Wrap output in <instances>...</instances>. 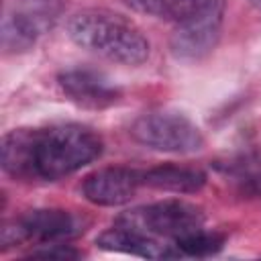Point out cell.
<instances>
[{"mask_svg":"<svg viewBox=\"0 0 261 261\" xmlns=\"http://www.w3.org/2000/svg\"><path fill=\"white\" fill-rule=\"evenodd\" d=\"M137 143L163 153H196L204 147L200 128L184 114L171 110H153L141 114L130 124Z\"/></svg>","mask_w":261,"mask_h":261,"instance_id":"277c9868","label":"cell"},{"mask_svg":"<svg viewBox=\"0 0 261 261\" xmlns=\"http://www.w3.org/2000/svg\"><path fill=\"white\" fill-rule=\"evenodd\" d=\"M224 14V0H212L202 12L177 24L171 35L169 47L177 59L196 61L206 57L220 39Z\"/></svg>","mask_w":261,"mask_h":261,"instance_id":"8992f818","label":"cell"},{"mask_svg":"<svg viewBox=\"0 0 261 261\" xmlns=\"http://www.w3.org/2000/svg\"><path fill=\"white\" fill-rule=\"evenodd\" d=\"M45 249L33 251L31 257H43V259H75L82 253L75 251L73 247L65 245V243H55V245H43Z\"/></svg>","mask_w":261,"mask_h":261,"instance_id":"2e32d148","label":"cell"},{"mask_svg":"<svg viewBox=\"0 0 261 261\" xmlns=\"http://www.w3.org/2000/svg\"><path fill=\"white\" fill-rule=\"evenodd\" d=\"M222 245H224V234H220L216 230H204V226L173 239V247L179 253V257L181 255H186V257H208V255L218 253L222 249Z\"/></svg>","mask_w":261,"mask_h":261,"instance_id":"5bb4252c","label":"cell"},{"mask_svg":"<svg viewBox=\"0 0 261 261\" xmlns=\"http://www.w3.org/2000/svg\"><path fill=\"white\" fill-rule=\"evenodd\" d=\"M22 2H24V10H22V12L35 16V18L41 20L45 27H47L49 18L55 14L57 4H59V0H22Z\"/></svg>","mask_w":261,"mask_h":261,"instance_id":"9a60e30c","label":"cell"},{"mask_svg":"<svg viewBox=\"0 0 261 261\" xmlns=\"http://www.w3.org/2000/svg\"><path fill=\"white\" fill-rule=\"evenodd\" d=\"M116 224L137 228L151 237L177 239L204 226V212L200 206L184 200H163L133 208L116 218Z\"/></svg>","mask_w":261,"mask_h":261,"instance_id":"5b68a950","label":"cell"},{"mask_svg":"<svg viewBox=\"0 0 261 261\" xmlns=\"http://www.w3.org/2000/svg\"><path fill=\"white\" fill-rule=\"evenodd\" d=\"M61 92L80 108L102 110L118 102L120 90L100 71L88 67L65 69L57 75Z\"/></svg>","mask_w":261,"mask_h":261,"instance_id":"52a82bcc","label":"cell"},{"mask_svg":"<svg viewBox=\"0 0 261 261\" xmlns=\"http://www.w3.org/2000/svg\"><path fill=\"white\" fill-rule=\"evenodd\" d=\"M84 226H86V220L69 210L37 208L6 222L2 226L0 245L6 251L22 243H37L41 247L55 245V243H67L80 237L86 230Z\"/></svg>","mask_w":261,"mask_h":261,"instance_id":"3957f363","label":"cell"},{"mask_svg":"<svg viewBox=\"0 0 261 261\" xmlns=\"http://www.w3.org/2000/svg\"><path fill=\"white\" fill-rule=\"evenodd\" d=\"M102 147L98 133L75 122L14 128L2 139V169L20 181H55L98 159Z\"/></svg>","mask_w":261,"mask_h":261,"instance_id":"6da1fadb","label":"cell"},{"mask_svg":"<svg viewBox=\"0 0 261 261\" xmlns=\"http://www.w3.org/2000/svg\"><path fill=\"white\" fill-rule=\"evenodd\" d=\"M143 186L141 171L130 167H102L92 171L82 181V194L96 206H122L133 200Z\"/></svg>","mask_w":261,"mask_h":261,"instance_id":"ba28073f","label":"cell"},{"mask_svg":"<svg viewBox=\"0 0 261 261\" xmlns=\"http://www.w3.org/2000/svg\"><path fill=\"white\" fill-rule=\"evenodd\" d=\"M228 181L245 196H261V151L241 153L220 165Z\"/></svg>","mask_w":261,"mask_h":261,"instance_id":"4fadbf2b","label":"cell"},{"mask_svg":"<svg viewBox=\"0 0 261 261\" xmlns=\"http://www.w3.org/2000/svg\"><path fill=\"white\" fill-rule=\"evenodd\" d=\"M43 22L27 12H10L2 22V49L4 53H24L29 51L39 33L43 31Z\"/></svg>","mask_w":261,"mask_h":261,"instance_id":"7c38bea8","label":"cell"},{"mask_svg":"<svg viewBox=\"0 0 261 261\" xmlns=\"http://www.w3.org/2000/svg\"><path fill=\"white\" fill-rule=\"evenodd\" d=\"M135 12L167 20V22H184L194 14L202 12L212 0H120Z\"/></svg>","mask_w":261,"mask_h":261,"instance_id":"8fae6325","label":"cell"},{"mask_svg":"<svg viewBox=\"0 0 261 261\" xmlns=\"http://www.w3.org/2000/svg\"><path fill=\"white\" fill-rule=\"evenodd\" d=\"M141 177H143V186H149L161 192H173V194H194L202 190L206 184V175L200 169L171 165V163L141 171Z\"/></svg>","mask_w":261,"mask_h":261,"instance_id":"30bf717a","label":"cell"},{"mask_svg":"<svg viewBox=\"0 0 261 261\" xmlns=\"http://www.w3.org/2000/svg\"><path fill=\"white\" fill-rule=\"evenodd\" d=\"M67 37L82 49L122 65H141L149 59V41L122 14L106 8H86L69 16Z\"/></svg>","mask_w":261,"mask_h":261,"instance_id":"7a4b0ae2","label":"cell"},{"mask_svg":"<svg viewBox=\"0 0 261 261\" xmlns=\"http://www.w3.org/2000/svg\"><path fill=\"white\" fill-rule=\"evenodd\" d=\"M249 2H251V4H253L257 10H261V0H249Z\"/></svg>","mask_w":261,"mask_h":261,"instance_id":"e0dca14e","label":"cell"},{"mask_svg":"<svg viewBox=\"0 0 261 261\" xmlns=\"http://www.w3.org/2000/svg\"><path fill=\"white\" fill-rule=\"evenodd\" d=\"M96 245L104 251H116V253H126V255H137L145 259H167V257H179L173 245H159L155 237L145 234L137 228L116 224L108 230H104L98 239Z\"/></svg>","mask_w":261,"mask_h":261,"instance_id":"9c48e42d","label":"cell"}]
</instances>
